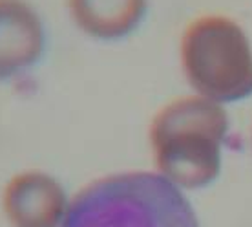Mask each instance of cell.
Returning <instances> with one entry per match:
<instances>
[{
  "label": "cell",
  "mask_w": 252,
  "mask_h": 227,
  "mask_svg": "<svg viewBox=\"0 0 252 227\" xmlns=\"http://www.w3.org/2000/svg\"><path fill=\"white\" fill-rule=\"evenodd\" d=\"M46 48L42 17L28 0H0V81L19 77Z\"/></svg>",
  "instance_id": "5b68a950"
},
{
  "label": "cell",
  "mask_w": 252,
  "mask_h": 227,
  "mask_svg": "<svg viewBox=\"0 0 252 227\" xmlns=\"http://www.w3.org/2000/svg\"><path fill=\"white\" fill-rule=\"evenodd\" d=\"M69 203L61 180L40 169L15 172L0 192V211L9 227H61Z\"/></svg>",
  "instance_id": "277c9868"
},
{
  "label": "cell",
  "mask_w": 252,
  "mask_h": 227,
  "mask_svg": "<svg viewBox=\"0 0 252 227\" xmlns=\"http://www.w3.org/2000/svg\"><path fill=\"white\" fill-rule=\"evenodd\" d=\"M228 132V115L220 103L189 95L168 103L150 123L158 172L183 189H201L221 169V143Z\"/></svg>",
  "instance_id": "7a4b0ae2"
},
{
  "label": "cell",
  "mask_w": 252,
  "mask_h": 227,
  "mask_svg": "<svg viewBox=\"0 0 252 227\" xmlns=\"http://www.w3.org/2000/svg\"><path fill=\"white\" fill-rule=\"evenodd\" d=\"M148 0H66L71 22L97 40H119L137 30Z\"/></svg>",
  "instance_id": "8992f818"
},
{
  "label": "cell",
  "mask_w": 252,
  "mask_h": 227,
  "mask_svg": "<svg viewBox=\"0 0 252 227\" xmlns=\"http://www.w3.org/2000/svg\"><path fill=\"white\" fill-rule=\"evenodd\" d=\"M61 227H199L181 189L159 172L130 170L92 180L71 196Z\"/></svg>",
  "instance_id": "6da1fadb"
},
{
  "label": "cell",
  "mask_w": 252,
  "mask_h": 227,
  "mask_svg": "<svg viewBox=\"0 0 252 227\" xmlns=\"http://www.w3.org/2000/svg\"><path fill=\"white\" fill-rule=\"evenodd\" d=\"M181 64L190 86L216 103L252 94V50L245 32L221 15L201 17L181 38Z\"/></svg>",
  "instance_id": "3957f363"
}]
</instances>
